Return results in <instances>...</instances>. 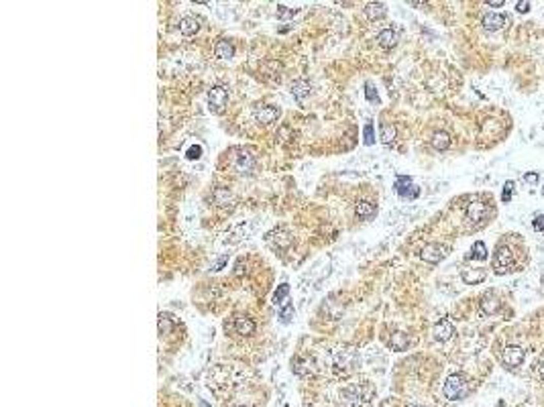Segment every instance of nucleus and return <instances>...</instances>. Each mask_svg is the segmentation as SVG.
I'll use <instances>...</instances> for the list:
<instances>
[{
	"mask_svg": "<svg viewBox=\"0 0 544 407\" xmlns=\"http://www.w3.org/2000/svg\"><path fill=\"white\" fill-rule=\"evenodd\" d=\"M157 326H159V334H161V336H163V334H172V330H174V322H172L167 316H163V314L159 316V324H157Z\"/></svg>",
	"mask_w": 544,
	"mask_h": 407,
	"instance_id": "30",
	"label": "nucleus"
},
{
	"mask_svg": "<svg viewBox=\"0 0 544 407\" xmlns=\"http://www.w3.org/2000/svg\"><path fill=\"white\" fill-rule=\"evenodd\" d=\"M363 143L365 145H373L375 143V132H373V124L371 122H367L363 126Z\"/></svg>",
	"mask_w": 544,
	"mask_h": 407,
	"instance_id": "31",
	"label": "nucleus"
},
{
	"mask_svg": "<svg viewBox=\"0 0 544 407\" xmlns=\"http://www.w3.org/2000/svg\"><path fill=\"white\" fill-rule=\"evenodd\" d=\"M461 277H463V281L467 285H477V283H481L485 279V271L483 269H465L461 273Z\"/></svg>",
	"mask_w": 544,
	"mask_h": 407,
	"instance_id": "21",
	"label": "nucleus"
},
{
	"mask_svg": "<svg viewBox=\"0 0 544 407\" xmlns=\"http://www.w3.org/2000/svg\"><path fill=\"white\" fill-rule=\"evenodd\" d=\"M200 405H202V407H208V405H206V403H204V401H202V403H200Z\"/></svg>",
	"mask_w": 544,
	"mask_h": 407,
	"instance_id": "43",
	"label": "nucleus"
},
{
	"mask_svg": "<svg viewBox=\"0 0 544 407\" xmlns=\"http://www.w3.org/2000/svg\"><path fill=\"white\" fill-rule=\"evenodd\" d=\"M365 98H367L369 102H375V104L379 102V96H377V90H375V88H373V84H369V82L365 84Z\"/></svg>",
	"mask_w": 544,
	"mask_h": 407,
	"instance_id": "33",
	"label": "nucleus"
},
{
	"mask_svg": "<svg viewBox=\"0 0 544 407\" xmlns=\"http://www.w3.org/2000/svg\"><path fill=\"white\" fill-rule=\"evenodd\" d=\"M355 214H357L361 220H371V218L377 214V206L371 204V202H367V200H363V202H359V204L355 206Z\"/></svg>",
	"mask_w": 544,
	"mask_h": 407,
	"instance_id": "19",
	"label": "nucleus"
},
{
	"mask_svg": "<svg viewBox=\"0 0 544 407\" xmlns=\"http://www.w3.org/2000/svg\"><path fill=\"white\" fill-rule=\"evenodd\" d=\"M395 137H397V130L393 124H387V122L379 124V139L383 145H391L395 141Z\"/></svg>",
	"mask_w": 544,
	"mask_h": 407,
	"instance_id": "22",
	"label": "nucleus"
},
{
	"mask_svg": "<svg viewBox=\"0 0 544 407\" xmlns=\"http://www.w3.org/2000/svg\"><path fill=\"white\" fill-rule=\"evenodd\" d=\"M288 293H290V285H288V283L280 285V287H278V291L274 293V302H276V306H282V304H284V300L288 298Z\"/></svg>",
	"mask_w": 544,
	"mask_h": 407,
	"instance_id": "29",
	"label": "nucleus"
},
{
	"mask_svg": "<svg viewBox=\"0 0 544 407\" xmlns=\"http://www.w3.org/2000/svg\"><path fill=\"white\" fill-rule=\"evenodd\" d=\"M226 263H228V254H222V256H220V258H218V261H216V265H214V267H212V269H214V271H222V269H224V265H226Z\"/></svg>",
	"mask_w": 544,
	"mask_h": 407,
	"instance_id": "36",
	"label": "nucleus"
},
{
	"mask_svg": "<svg viewBox=\"0 0 544 407\" xmlns=\"http://www.w3.org/2000/svg\"><path fill=\"white\" fill-rule=\"evenodd\" d=\"M393 188H395V194H397L399 198H403V200H414V198H418V194H420L418 186H414L412 177H407V175H397Z\"/></svg>",
	"mask_w": 544,
	"mask_h": 407,
	"instance_id": "6",
	"label": "nucleus"
},
{
	"mask_svg": "<svg viewBox=\"0 0 544 407\" xmlns=\"http://www.w3.org/2000/svg\"><path fill=\"white\" fill-rule=\"evenodd\" d=\"M499 306H501V302H499V298L493 295V293L483 295L481 302H479V308H481V312H483L485 316H493V314L499 310Z\"/></svg>",
	"mask_w": 544,
	"mask_h": 407,
	"instance_id": "15",
	"label": "nucleus"
},
{
	"mask_svg": "<svg viewBox=\"0 0 544 407\" xmlns=\"http://www.w3.org/2000/svg\"><path fill=\"white\" fill-rule=\"evenodd\" d=\"M212 198H214V202H216V206H230L232 202H234V198H232V194L226 190V188H218V190H214V194H212Z\"/></svg>",
	"mask_w": 544,
	"mask_h": 407,
	"instance_id": "26",
	"label": "nucleus"
},
{
	"mask_svg": "<svg viewBox=\"0 0 544 407\" xmlns=\"http://www.w3.org/2000/svg\"><path fill=\"white\" fill-rule=\"evenodd\" d=\"M278 9H280V11H278V17H280V19H284V17H290V15H296V13H298V9H296V11H288L286 7H278Z\"/></svg>",
	"mask_w": 544,
	"mask_h": 407,
	"instance_id": "37",
	"label": "nucleus"
},
{
	"mask_svg": "<svg viewBox=\"0 0 544 407\" xmlns=\"http://www.w3.org/2000/svg\"><path fill=\"white\" fill-rule=\"evenodd\" d=\"M200 153H202V149H200V147H194V149L188 151V159H198Z\"/></svg>",
	"mask_w": 544,
	"mask_h": 407,
	"instance_id": "39",
	"label": "nucleus"
},
{
	"mask_svg": "<svg viewBox=\"0 0 544 407\" xmlns=\"http://www.w3.org/2000/svg\"><path fill=\"white\" fill-rule=\"evenodd\" d=\"M228 102V92L222 86H212L208 90V108L212 114H222Z\"/></svg>",
	"mask_w": 544,
	"mask_h": 407,
	"instance_id": "4",
	"label": "nucleus"
},
{
	"mask_svg": "<svg viewBox=\"0 0 544 407\" xmlns=\"http://www.w3.org/2000/svg\"><path fill=\"white\" fill-rule=\"evenodd\" d=\"M310 362L308 360H304V358H294L292 360V368H294V373L296 375H300V377H306V375H310V371L308 368H304V366H308Z\"/></svg>",
	"mask_w": 544,
	"mask_h": 407,
	"instance_id": "28",
	"label": "nucleus"
},
{
	"mask_svg": "<svg viewBox=\"0 0 544 407\" xmlns=\"http://www.w3.org/2000/svg\"><path fill=\"white\" fill-rule=\"evenodd\" d=\"M412 407H424V405H412Z\"/></svg>",
	"mask_w": 544,
	"mask_h": 407,
	"instance_id": "44",
	"label": "nucleus"
},
{
	"mask_svg": "<svg viewBox=\"0 0 544 407\" xmlns=\"http://www.w3.org/2000/svg\"><path fill=\"white\" fill-rule=\"evenodd\" d=\"M524 181H528V183H538V173H526L524 175Z\"/></svg>",
	"mask_w": 544,
	"mask_h": 407,
	"instance_id": "40",
	"label": "nucleus"
},
{
	"mask_svg": "<svg viewBox=\"0 0 544 407\" xmlns=\"http://www.w3.org/2000/svg\"><path fill=\"white\" fill-rule=\"evenodd\" d=\"M532 228H534L536 232H542V230H544V216H542V214H538V216L534 218V222H532Z\"/></svg>",
	"mask_w": 544,
	"mask_h": 407,
	"instance_id": "35",
	"label": "nucleus"
},
{
	"mask_svg": "<svg viewBox=\"0 0 544 407\" xmlns=\"http://www.w3.org/2000/svg\"><path fill=\"white\" fill-rule=\"evenodd\" d=\"M449 254V246L440 244V242H430L420 250V258L430 263V265H438L440 261H445Z\"/></svg>",
	"mask_w": 544,
	"mask_h": 407,
	"instance_id": "5",
	"label": "nucleus"
},
{
	"mask_svg": "<svg viewBox=\"0 0 544 407\" xmlns=\"http://www.w3.org/2000/svg\"><path fill=\"white\" fill-rule=\"evenodd\" d=\"M443 391H445V397H447V399L457 401V399H463V397L467 395L469 389H467V381H465L463 375H451V377L445 381Z\"/></svg>",
	"mask_w": 544,
	"mask_h": 407,
	"instance_id": "2",
	"label": "nucleus"
},
{
	"mask_svg": "<svg viewBox=\"0 0 544 407\" xmlns=\"http://www.w3.org/2000/svg\"><path fill=\"white\" fill-rule=\"evenodd\" d=\"M493 269H495L497 275H503L507 271H516L514 269V252L509 246H505V244L497 246V250L493 254Z\"/></svg>",
	"mask_w": 544,
	"mask_h": 407,
	"instance_id": "3",
	"label": "nucleus"
},
{
	"mask_svg": "<svg viewBox=\"0 0 544 407\" xmlns=\"http://www.w3.org/2000/svg\"><path fill=\"white\" fill-rule=\"evenodd\" d=\"M432 334H434V338H436L438 342H447V340H451V338H453L455 328H453V324H451L449 320H440V322L434 326Z\"/></svg>",
	"mask_w": 544,
	"mask_h": 407,
	"instance_id": "13",
	"label": "nucleus"
},
{
	"mask_svg": "<svg viewBox=\"0 0 544 407\" xmlns=\"http://www.w3.org/2000/svg\"><path fill=\"white\" fill-rule=\"evenodd\" d=\"M430 143H432V147H434L436 151H445V149H449V145H451V137H449V132L438 130V132L432 134Z\"/></svg>",
	"mask_w": 544,
	"mask_h": 407,
	"instance_id": "25",
	"label": "nucleus"
},
{
	"mask_svg": "<svg viewBox=\"0 0 544 407\" xmlns=\"http://www.w3.org/2000/svg\"><path fill=\"white\" fill-rule=\"evenodd\" d=\"M524 358H526L524 348H520V346H505V350H503V364L507 368L520 366L524 362Z\"/></svg>",
	"mask_w": 544,
	"mask_h": 407,
	"instance_id": "8",
	"label": "nucleus"
},
{
	"mask_svg": "<svg viewBox=\"0 0 544 407\" xmlns=\"http://www.w3.org/2000/svg\"><path fill=\"white\" fill-rule=\"evenodd\" d=\"M253 116L261 124H274L280 118V108H276V106H257L253 110Z\"/></svg>",
	"mask_w": 544,
	"mask_h": 407,
	"instance_id": "7",
	"label": "nucleus"
},
{
	"mask_svg": "<svg viewBox=\"0 0 544 407\" xmlns=\"http://www.w3.org/2000/svg\"><path fill=\"white\" fill-rule=\"evenodd\" d=\"M234 330H236V334H241V336H251V334H255V322H253L251 318L239 316V318L234 320Z\"/></svg>",
	"mask_w": 544,
	"mask_h": 407,
	"instance_id": "20",
	"label": "nucleus"
},
{
	"mask_svg": "<svg viewBox=\"0 0 544 407\" xmlns=\"http://www.w3.org/2000/svg\"><path fill=\"white\" fill-rule=\"evenodd\" d=\"M239 407H245V405H239Z\"/></svg>",
	"mask_w": 544,
	"mask_h": 407,
	"instance_id": "45",
	"label": "nucleus"
},
{
	"mask_svg": "<svg viewBox=\"0 0 544 407\" xmlns=\"http://www.w3.org/2000/svg\"><path fill=\"white\" fill-rule=\"evenodd\" d=\"M385 15H387V9H385L383 3H369V5L365 7V17H367L369 21H379V19H383Z\"/></svg>",
	"mask_w": 544,
	"mask_h": 407,
	"instance_id": "17",
	"label": "nucleus"
},
{
	"mask_svg": "<svg viewBox=\"0 0 544 407\" xmlns=\"http://www.w3.org/2000/svg\"><path fill=\"white\" fill-rule=\"evenodd\" d=\"M514 196V181H505L503 183V194H501V200L503 202H509Z\"/></svg>",
	"mask_w": 544,
	"mask_h": 407,
	"instance_id": "34",
	"label": "nucleus"
},
{
	"mask_svg": "<svg viewBox=\"0 0 544 407\" xmlns=\"http://www.w3.org/2000/svg\"><path fill=\"white\" fill-rule=\"evenodd\" d=\"M200 31V21L196 17H184L180 21V33L186 35V37H192Z\"/></svg>",
	"mask_w": 544,
	"mask_h": 407,
	"instance_id": "16",
	"label": "nucleus"
},
{
	"mask_svg": "<svg viewBox=\"0 0 544 407\" xmlns=\"http://www.w3.org/2000/svg\"><path fill=\"white\" fill-rule=\"evenodd\" d=\"M389 346H391L393 350L401 352V350H405L407 346H410V336L403 334V332H393L391 338H389Z\"/></svg>",
	"mask_w": 544,
	"mask_h": 407,
	"instance_id": "23",
	"label": "nucleus"
},
{
	"mask_svg": "<svg viewBox=\"0 0 544 407\" xmlns=\"http://www.w3.org/2000/svg\"><path fill=\"white\" fill-rule=\"evenodd\" d=\"M487 7H503V0H487Z\"/></svg>",
	"mask_w": 544,
	"mask_h": 407,
	"instance_id": "41",
	"label": "nucleus"
},
{
	"mask_svg": "<svg viewBox=\"0 0 544 407\" xmlns=\"http://www.w3.org/2000/svg\"><path fill=\"white\" fill-rule=\"evenodd\" d=\"M294 314H296V312H294V306H292V304H286V306L280 310V318H282L284 324H290L292 318H294Z\"/></svg>",
	"mask_w": 544,
	"mask_h": 407,
	"instance_id": "32",
	"label": "nucleus"
},
{
	"mask_svg": "<svg viewBox=\"0 0 544 407\" xmlns=\"http://www.w3.org/2000/svg\"><path fill=\"white\" fill-rule=\"evenodd\" d=\"M312 94V84L308 82V80H296L294 84H292V96L298 100V102H304L308 96Z\"/></svg>",
	"mask_w": 544,
	"mask_h": 407,
	"instance_id": "12",
	"label": "nucleus"
},
{
	"mask_svg": "<svg viewBox=\"0 0 544 407\" xmlns=\"http://www.w3.org/2000/svg\"><path fill=\"white\" fill-rule=\"evenodd\" d=\"M516 11H518V13H522V15H524V13H528V11H530V3H524V0H522V3H518V5H516Z\"/></svg>",
	"mask_w": 544,
	"mask_h": 407,
	"instance_id": "38",
	"label": "nucleus"
},
{
	"mask_svg": "<svg viewBox=\"0 0 544 407\" xmlns=\"http://www.w3.org/2000/svg\"><path fill=\"white\" fill-rule=\"evenodd\" d=\"M538 373H540V379H542V381H544V362H542V364H540V368H538Z\"/></svg>",
	"mask_w": 544,
	"mask_h": 407,
	"instance_id": "42",
	"label": "nucleus"
},
{
	"mask_svg": "<svg viewBox=\"0 0 544 407\" xmlns=\"http://www.w3.org/2000/svg\"><path fill=\"white\" fill-rule=\"evenodd\" d=\"M377 43H379L383 49H391V47L397 45V33H395L393 29H383V31H379V35H377Z\"/></svg>",
	"mask_w": 544,
	"mask_h": 407,
	"instance_id": "18",
	"label": "nucleus"
},
{
	"mask_svg": "<svg viewBox=\"0 0 544 407\" xmlns=\"http://www.w3.org/2000/svg\"><path fill=\"white\" fill-rule=\"evenodd\" d=\"M332 364L341 373H353L357 366H361V356L353 348H341L332 354Z\"/></svg>",
	"mask_w": 544,
	"mask_h": 407,
	"instance_id": "1",
	"label": "nucleus"
},
{
	"mask_svg": "<svg viewBox=\"0 0 544 407\" xmlns=\"http://www.w3.org/2000/svg\"><path fill=\"white\" fill-rule=\"evenodd\" d=\"M214 53H216L218 59H230V57L234 55V47H232L230 41L220 39V41L216 43V47H214Z\"/></svg>",
	"mask_w": 544,
	"mask_h": 407,
	"instance_id": "24",
	"label": "nucleus"
},
{
	"mask_svg": "<svg viewBox=\"0 0 544 407\" xmlns=\"http://www.w3.org/2000/svg\"><path fill=\"white\" fill-rule=\"evenodd\" d=\"M467 220H471V222H481V220H485L487 218V214H489V208H487V204H483V202H471L469 206H467Z\"/></svg>",
	"mask_w": 544,
	"mask_h": 407,
	"instance_id": "11",
	"label": "nucleus"
},
{
	"mask_svg": "<svg viewBox=\"0 0 544 407\" xmlns=\"http://www.w3.org/2000/svg\"><path fill=\"white\" fill-rule=\"evenodd\" d=\"M232 165H234V169L239 173H251L255 169V159H253V155L249 151H236Z\"/></svg>",
	"mask_w": 544,
	"mask_h": 407,
	"instance_id": "9",
	"label": "nucleus"
},
{
	"mask_svg": "<svg viewBox=\"0 0 544 407\" xmlns=\"http://www.w3.org/2000/svg\"><path fill=\"white\" fill-rule=\"evenodd\" d=\"M481 25H483V29L489 31V33H491V31H499V29L505 25V17L499 15V13H489V15L483 17Z\"/></svg>",
	"mask_w": 544,
	"mask_h": 407,
	"instance_id": "14",
	"label": "nucleus"
},
{
	"mask_svg": "<svg viewBox=\"0 0 544 407\" xmlns=\"http://www.w3.org/2000/svg\"><path fill=\"white\" fill-rule=\"evenodd\" d=\"M267 240H269L271 244H274L276 248H288V246L292 244V236H290V232L284 230V228L271 230V232L267 234Z\"/></svg>",
	"mask_w": 544,
	"mask_h": 407,
	"instance_id": "10",
	"label": "nucleus"
},
{
	"mask_svg": "<svg viewBox=\"0 0 544 407\" xmlns=\"http://www.w3.org/2000/svg\"><path fill=\"white\" fill-rule=\"evenodd\" d=\"M469 258H477V261H485L487 258V248L481 240H477L473 246H471V252H469Z\"/></svg>",
	"mask_w": 544,
	"mask_h": 407,
	"instance_id": "27",
	"label": "nucleus"
}]
</instances>
